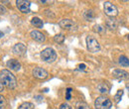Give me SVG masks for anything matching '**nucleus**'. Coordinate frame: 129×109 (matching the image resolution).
Returning <instances> with one entry per match:
<instances>
[{"label":"nucleus","instance_id":"obj_1","mask_svg":"<svg viewBox=\"0 0 129 109\" xmlns=\"http://www.w3.org/2000/svg\"><path fill=\"white\" fill-rule=\"evenodd\" d=\"M0 79H1V82L3 83V85H5L6 87H8L10 89H13L16 87V78L8 69H2L0 71Z\"/></svg>","mask_w":129,"mask_h":109},{"label":"nucleus","instance_id":"obj_2","mask_svg":"<svg viewBox=\"0 0 129 109\" xmlns=\"http://www.w3.org/2000/svg\"><path fill=\"white\" fill-rule=\"evenodd\" d=\"M112 106L111 101L105 96H99L94 101L95 109H110Z\"/></svg>","mask_w":129,"mask_h":109},{"label":"nucleus","instance_id":"obj_3","mask_svg":"<svg viewBox=\"0 0 129 109\" xmlns=\"http://www.w3.org/2000/svg\"><path fill=\"white\" fill-rule=\"evenodd\" d=\"M41 59L44 62H54L57 59V53L55 52L54 49L52 48H47L45 49L42 53H41Z\"/></svg>","mask_w":129,"mask_h":109},{"label":"nucleus","instance_id":"obj_4","mask_svg":"<svg viewBox=\"0 0 129 109\" xmlns=\"http://www.w3.org/2000/svg\"><path fill=\"white\" fill-rule=\"evenodd\" d=\"M86 47L87 50L91 53H96L100 50V45L99 43L97 42V40L95 38L91 37V36H88L86 38Z\"/></svg>","mask_w":129,"mask_h":109},{"label":"nucleus","instance_id":"obj_5","mask_svg":"<svg viewBox=\"0 0 129 109\" xmlns=\"http://www.w3.org/2000/svg\"><path fill=\"white\" fill-rule=\"evenodd\" d=\"M104 13L109 17H115V16L118 14V10H117V7L112 4L111 2L109 1H106L104 2Z\"/></svg>","mask_w":129,"mask_h":109},{"label":"nucleus","instance_id":"obj_6","mask_svg":"<svg viewBox=\"0 0 129 109\" xmlns=\"http://www.w3.org/2000/svg\"><path fill=\"white\" fill-rule=\"evenodd\" d=\"M17 8L22 12V13H29L30 12V2L26 0H17L16 1Z\"/></svg>","mask_w":129,"mask_h":109},{"label":"nucleus","instance_id":"obj_7","mask_svg":"<svg viewBox=\"0 0 129 109\" xmlns=\"http://www.w3.org/2000/svg\"><path fill=\"white\" fill-rule=\"evenodd\" d=\"M33 76L38 79H45L48 77V71L42 67H35L33 69Z\"/></svg>","mask_w":129,"mask_h":109},{"label":"nucleus","instance_id":"obj_8","mask_svg":"<svg viewBox=\"0 0 129 109\" xmlns=\"http://www.w3.org/2000/svg\"><path fill=\"white\" fill-rule=\"evenodd\" d=\"M112 76L113 78H117V79H122V80H125V79L129 78V74L123 69H114Z\"/></svg>","mask_w":129,"mask_h":109},{"label":"nucleus","instance_id":"obj_9","mask_svg":"<svg viewBox=\"0 0 129 109\" xmlns=\"http://www.w3.org/2000/svg\"><path fill=\"white\" fill-rule=\"evenodd\" d=\"M13 53L17 56H23L26 53V47L22 43H18L13 47Z\"/></svg>","mask_w":129,"mask_h":109},{"label":"nucleus","instance_id":"obj_10","mask_svg":"<svg viewBox=\"0 0 129 109\" xmlns=\"http://www.w3.org/2000/svg\"><path fill=\"white\" fill-rule=\"evenodd\" d=\"M59 25H60V27L63 28V29L71 30V29L75 26V23H74L72 20H70V19H63V20L60 21Z\"/></svg>","mask_w":129,"mask_h":109},{"label":"nucleus","instance_id":"obj_11","mask_svg":"<svg viewBox=\"0 0 129 109\" xmlns=\"http://www.w3.org/2000/svg\"><path fill=\"white\" fill-rule=\"evenodd\" d=\"M6 65H7V67H9L12 70H19L20 67H21V63L18 61H16V60H14V59L9 60L8 62H6Z\"/></svg>","mask_w":129,"mask_h":109},{"label":"nucleus","instance_id":"obj_12","mask_svg":"<svg viewBox=\"0 0 129 109\" xmlns=\"http://www.w3.org/2000/svg\"><path fill=\"white\" fill-rule=\"evenodd\" d=\"M30 35H31V37H32L35 41H37V42H39V43H43V42H45V36H44L41 32L35 30V31L31 32Z\"/></svg>","mask_w":129,"mask_h":109},{"label":"nucleus","instance_id":"obj_13","mask_svg":"<svg viewBox=\"0 0 129 109\" xmlns=\"http://www.w3.org/2000/svg\"><path fill=\"white\" fill-rule=\"evenodd\" d=\"M97 89L100 93H108L109 92V87L106 83H100L97 85Z\"/></svg>","mask_w":129,"mask_h":109},{"label":"nucleus","instance_id":"obj_14","mask_svg":"<svg viewBox=\"0 0 129 109\" xmlns=\"http://www.w3.org/2000/svg\"><path fill=\"white\" fill-rule=\"evenodd\" d=\"M31 24H32L33 26L37 27V28H42V27H43V22H42V20H41L40 18H38V17H34V18H32V20H31Z\"/></svg>","mask_w":129,"mask_h":109},{"label":"nucleus","instance_id":"obj_15","mask_svg":"<svg viewBox=\"0 0 129 109\" xmlns=\"http://www.w3.org/2000/svg\"><path fill=\"white\" fill-rule=\"evenodd\" d=\"M106 25H107V27H108L110 30H115L116 27H117V22H116L115 19L109 18V19L107 20V22H106Z\"/></svg>","mask_w":129,"mask_h":109},{"label":"nucleus","instance_id":"obj_16","mask_svg":"<svg viewBox=\"0 0 129 109\" xmlns=\"http://www.w3.org/2000/svg\"><path fill=\"white\" fill-rule=\"evenodd\" d=\"M83 17L87 20V21H92L94 19V13L92 10H86L84 13H83Z\"/></svg>","mask_w":129,"mask_h":109},{"label":"nucleus","instance_id":"obj_17","mask_svg":"<svg viewBox=\"0 0 129 109\" xmlns=\"http://www.w3.org/2000/svg\"><path fill=\"white\" fill-rule=\"evenodd\" d=\"M119 63L122 65V66H129V60L125 57V56H121L119 58Z\"/></svg>","mask_w":129,"mask_h":109},{"label":"nucleus","instance_id":"obj_18","mask_svg":"<svg viewBox=\"0 0 129 109\" xmlns=\"http://www.w3.org/2000/svg\"><path fill=\"white\" fill-rule=\"evenodd\" d=\"M33 108H34V104L33 103H31V102H24V103H22L19 106L18 109H33Z\"/></svg>","mask_w":129,"mask_h":109},{"label":"nucleus","instance_id":"obj_19","mask_svg":"<svg viewBox=\"0 0 129 109\" xmlns=\"http://www.w3.org/2000/svg\"><path fill=\"white\" fill-rule=\"evenodd\" d=\"M54 40H55V42H57L58 44H61V43H63L64 40V36L63 34H59V35H56L55 37H54Z\"/></svg>","mask_w":129,"mask_h":109},{"label":"nucleus","instance_id":"obj_20","mask_svg":"<svg viewBox=\"0 0 129 109\" xmlns=\"http://www.w3.org/2000/svg\"><path fill=\"white\" fill-rule=\"evenodd\" d=\"M122 95H123V90H122V89H119V90L117 91V93L115 94V96H114V99H115V102H116V103H118V102L120 101Z\"/></svg>","mask_w":129,"mask_h":109},{"label":"nucleus","instance_id":"obj_21","mask_svg":"<svg viewBox=\"0 0 129 109\" xmlns=\"http://www.w3.org/2000/svg\"><path fill=\"white\" fill-rule=\"evenodd\" d=\"M76 109H90V108L88 107V105L86 103H84V102H79L76 105Z\"/></svg>","mask_w":129,"mask_h":109},{"label":"nucleus","instance_id":"obj_22","mask_svg":"<svg viewBox=\"0 0 129 109\" xmlns=\"http://www.w3.org/2000/svg\"><path fill=\"white\" fill-rule=\"evenodd\" d=\"M5 104H6V101L4 99V97L2 95H0V109H3L5 107Z\"/></svg>","mask_w":129,"mask_h":109},{"label":"nucleus","instance_id":"obj_23","mask_svg":"<svg viewBox=\"0 0 129 109\" xmlns=\"http://www.w3.org/2000/svg\"><path fill=\"white\" fill-rule=\"evenodd\" d=\"M72 90H73V89H72L71 87L67 89V91H66V99H67V100H71V98H72V96H71Z\"/></svg>","mask_w":129,"mask_h":109},{"label":"nucleus","instance_id":"obj_24","mask_svg":"<svg viewBox=\"0 0 129 109\" xmlns=\"http://www.w3.org/2000/svg\"><path fill=\"white\" fill-rule=\"evenodd\" d=\"M60 109H73V108H72L71 105H69L68 103H63V104H61Z\"/></svg>","mask_w":129,"mask_h":109},{"label":"nucleus","instance_id":"obj_25","mask_svg":"<svg viewBox=\"0 0 129 109\" xmlns=\"http://www.w3.org/2000/svg\"><path fill=\"white\" fill-rule=\"evenodd\" d=\"M6 12H7L6 8H5L3 5H1V4H0V15H2V14H5Z\"/></svg>","mask_w":129,"mask_h":109},{"label":"nucleus","instance_id":"obj_26","mask_svg":"<svg viewBox=\"0 0 129 109\" xmlns=\"http://www.w3.org/2000/svg\"><path fill=\"white\" fill-rule=\"evenodd\" d=\"M94 30L97 32H101L102 31V27H101L100 25H95V26H94Z\"/></svg>","mask_w":129,"mask_h":109},{"label":"nucleus","instance_id":"obj_27","mask_svg":"<svg viewBox=\"0 0 129 109\" xmlns=\"http://www.w3.org/2000/svg\"><path fill=\"white\" fill-rule=\"evenodd\" d=\"M84 68H85V64L82 63V64H80V65H79V69H84Z\"/></svg>","mask_w":129,"mask_h":109},{"label":"nucleus","instance_id":"obj_28","mask_svg":"<svg viewBox=\"0 0 129 109\" xmlns=\"http://www.w3.org/2000/svg\"><path fill=\"white\" fill-rule=\"evenodd\" d=\"M3 89H4V85L2 82H0V91H3Z\"/></svg>","mask_w":129,"mask_h":109},{"label":"nucleus","instance_id":"obj_29","mask_svg":"<svg viewBox=\"0 0 129 109\" xmlns=\"http://www.w3.org/2000/svg\"><path fill=\"white\" fill-rule=\"evenodd\" d=\"M35 98H38V101H39V102H40V101H41V100H42V99H43V98H41V97H40V96H36V97H35Z\"/></svg>","mask_w":129,"mask_h":109},{"label":"nucleus","instance_id":"obj_30","mask_svg":"<svg viewBox=\"0 0 129 109\" xmlns=\"http://www.w3.org/2000/svg\"><path fill=\"white\" fill-rule=\"evenodd\" d=\"M1 37H3V33H2V32H0V38H1Z\"/></svg>","mask_w":129,"mask_h":109},{"label":"nucleus","instance_id":"obj_31","mask_svg":"<svg viewBox=\"0 0 129 109\" xmlns=\"http://www.w3.org/2000/svg\"><path fill=\"white\" fill-rule=\"evenodd\" d=\"M128 40H129V35H128Z\"/></svg>","mask_w":129,"mask_h":109}]
</instances>
